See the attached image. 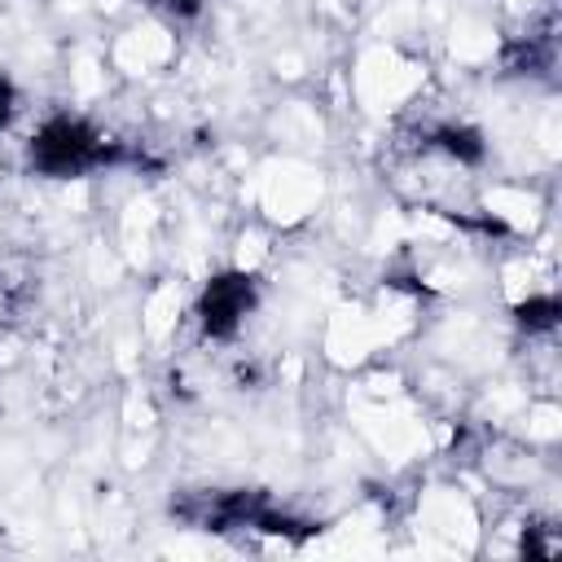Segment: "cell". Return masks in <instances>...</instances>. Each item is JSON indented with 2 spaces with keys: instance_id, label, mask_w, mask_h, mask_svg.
<instances>
[{
  "instance_id": "cell-1",
  "label": "cell",
  "mask_w": 562,
  "mask_h": 562,
  "mask_svg": "<svg viewBox=\"0 0 562 562\" xmlns=\"http://www.w3.org/2000/svg\"><path fill=\"white\" fill-rule=\"evenodd\" d=\"M110 158V145L83 119H48L31 136V167L40 176H83Z\"/></svg>"
},
{
  "instance_id": "cell-2",
  "label": "cell",
  "mask_w": 562,
  "mask_h": 562,
  "mask_svg": "<svg viewBox=\"0 0 562 562\" xmlns=\"http://www.w3.org/2000/svg\"><path fill=\"white\" fill-rule=\"evenodd\" d=\"M255 307V277L246 272H224L211 277L202 299H198V325L206 338H233L241 329V321Z\"/></svg>"
},
{
  "instance_id": "cell-3",
  "label": "cell",
  "mask_w": 562,
  "mask_h": 562,
  "mask_svg": "<svg viewBox=\"0 0 562 562\" xmlns=\"http://www.w3.org/2000/svg\"><path fill=\"white\" fill-rule=\"evenodd\" d=\"M518 325L527 334H553V325H558V299L553 294H531L518 307Z\"/></svg>"
}]
</instances>
